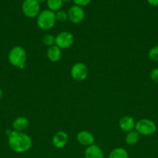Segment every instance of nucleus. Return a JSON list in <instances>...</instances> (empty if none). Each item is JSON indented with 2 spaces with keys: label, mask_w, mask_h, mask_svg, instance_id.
I'll use <instances>...</instances> for the list:
<instances>
[{
  "label": "nucleus",
  "mask_w": 158,
  "mask_h": 158,
  "mask_svg": "<svg viewBox=\"0 0 158 158\" xmlns=\"http://www.w3.org/2000/svg\"><path fill=\"white\" fill-rule=\"evenodd\" d=\"M108 158H129V154L122 148H116L110 152Z\"/></svg>",
  "instance_id": "16"
},
{
  "label": "nucleus",
  "mask_w": 158,
  "mask_h": 158,
  "mask_svg": "<svg viewBox=\"0 0 158 158\" xmlns=\"http://www.w3.org/2000/svg\"><path fill=\"white\" fill-rule=\"evenodd\" d=\"M56 21L55 13L49 9H45L40 12L37 16V24L42 30H48L54 27Z\"/></svg>",
  "instance_id": "3"
},
{
  "label": "nucleus",
  "mask_w": 158,
  "mask_h": 158,
  "mask_svg": "<svg viewBox=\"0 0 158 158\" xmlns=\"http://www.w3.org/2000/svg\"><path fill=\"white\" fill-rule=\"evenodd\" d=\"M85 158H105V157L100 147L92 144L85 149Z\"/></svg>",
  "instance_id": "12"
},
{
  "label": "nucleus",
  "mask_w": 158,
  "mask_h": 158,
  "mask_svg": "<svg viewBox=\"0 0 158 158\" xmlns=\"http://www.w3.org/2000/svg\"><path fill=\"white\" fill-rule=\"evenodd\" d=\"M139 134L136 131H132L130 132L127 133L125 136V143L128 145H135L138 143L139 140Z\"/></svg>",
  "instance_id": "15"
},
{
  "label": "nucleus",
  "mask_w": 158,
  "mask_h": 158,
  "mask_svg": "<svg viewBox=\"0 0 158 158\" xmlns=\"http://www.w3.org/2000/svg\"><path fill=\"white\" fill-rule=\"evenodd\" d=\"M147 2L153 6H158V0H147Z\"/></svg>",
  "instance_id": "23"
},
{
  "label": "nucleus",
  "mask_w": 158,
  "mask_h": 158,
  "mask_svg": "<svg viewBox=\"0 0 158 158\" xmlns=\"http://www.w3.org/2000/svg\"><path fill=\"white\" fill-rule=\"evenodd\" d=\"M135 129L139 135L151 136L156 131V125L150 119H141L136 123Z\"/></svg>",
  "instance_id": "4"
},
{
  "label": "nucleus",
  "mask_w": 158,
  "mask_h": 158,
  "mask_svg": "<svg viewBox=\"0 0 158 158\" xmlns=\"http://www.w3.org/2000/svg\"><path fill=\"white\" fill-rule=\"evenodd\" d=\"M68 15L71 23L74 24H78L81 23L85 18V11L82 7L74 5L68 9Z\"/></svg>",
  "instance_id": "8"
},
{
  "label": "nucleus",
  "mask_w": 158,
  "mask_h": 158,
  "mask_svg": "<svg viewBox=\"0 0 158 158\" xmlns=\"http://www.w3.org/2000/svg\"><path fill=\"white\" fill-rule=\"evenodd\" d=\"M71 1H73V0H62L63 2H71Z\"/></svg>",
  "instance_id": "25"
},
{
  "label": "nucleus",
  "mask_w": 158,
  "mask_h": 158,
  "mask_svg": "<svg viewBox=\"0 0 158 158\" xmlns=\"http://www.w3.org/2000/svg\"><path fill=\"white\" fill-rule=\"evenodd\" d=\"M55 40L56 36H54V35H52V34H46L43 38V43L45 46L50 47V46H54Z\"/></svg>",
  "instance_id": "18"
},
{
  "label": "nucleus",
  "mask_w": 158,
  "mask_h": 158,
  "mask_svg": "<svg viewBox=\"0 0 158 158\" xmlns=\"http://www.w3.org/2000/svg\"><path fill=\"white\" fill-rule=\"evenodd\" d=\"M150 77L153 82L158 83V68H155L150 72Z\"/></svg>",
  "instance_id": "21"
},
{
  "label": "nucleus",
  "mask_w": 158,
  "mask_h": 158,
  "mask_svg": "<svg viewBox=\"0 0 158 158\" xmlns=\"http://www.w3.org/2000/svg\"><path fill=\"white\" fill-rule=\"evenodd\" d=\"M8 144L14 152L21 154L30 149L33 141L31 137L26 133L12 131L8 134Z\"/></svg>",
  "instance_id": "1"
},
{
  "label": "nucleus",
  "mask_w": 158,
  "mask_h": 158,
  "mask_svg": "<svg viewBox=\"0 0 158 158\" xmlns=\"http://www.w3.org/2000/svg\"><path fill=\"white\" fill-rule=\"evenodd\" d=\"M2 96H3V92H2V90L1 88H0V100L2 98Z\"/></svg>",
  "instance_id": "24"
},
{
  "label": "nucleus",
  "mask_w": 158,
  "mask_h": 158,
  "mask_svg": "<svg viewBox=\"0 0 158 158\" xmlns=\"http://www.w3.org/2000/svg\"><path fill=\"white\" fill-rule=\"evenodd\" d=\"M26 52L24 48L20 46H15L11 49L8 55V60L12 66L19 69H24L26 66Z\"/></svg>",
  "instance_id": "2"
},
{
  "label": "nucleus",
  "mask_w": 158,
  "mask_h": 158,
  "mask_svg": "<svg viewBox=\"0 0 158 158\" xmlns=\"http://www.w3.org/2000/svg\"><path fill=\"white\" fill-rule=\"evenodd\" d=\"M29 125V120L26 117H19L14 120L13 123H12V128H13V131H15L23 132L27 129Z\"/></svg>",
  "instance_id": "13"
},
{
  "label": "nucleus",
  "mask_w": 158,
  "mask_h": 158,
  "mask_svg": "<svg viewBox=\"0 0 158 158\" xmlns=\"http://www.w3.org/2000/svg\"><path fill=\"white\" fill-rule=\"evenodd\" d=\"M76 6H79L81 7L86 6L91 2V0H73Z\"/></svg>",
  "instance_id": "22"
},
{
  "label": "nucleus",
  "mask_w": 158,
  "mask_h": 158,
  "mask_svg": "<svg viewBox=\"0 0 158 158\" xmlns=\"http://www.w3.org/2000/svg\"><path fill=\"white\" fill-rule=\"evenodd\" d=\"M77 140L81 145L88 147L94 144V137L91 133L86 131H82L77 134Z\"/></svg>",
  "instance_id": "11"
},
{
  "label": "nucleus",
  "mask_w": 158,
  "mask_h": 158,
  "mask_svg": "<svg viewBox=\"0 0 158 158\" xmlns=\"http://www.w3.org/2000/svg\"><path fill=\"white\" fill-rule=\"evenodd\" d=\"M68 141V135L64 131H58L54 135L52 138V143L57 149L64 148Z\"/></svg>",
  "instance_id": "9"
},
{
  "label": "nucleus",
  "mask_w": 158,
  "mask_h": 158,
  "mask_svg": "<svg viewBox=\"0 0 158 158\" xmlns=\"http://www.w3.org/2000/svg\"><path fill=\"white\" fill-rule=\"evenodd\" d=\"M73 43H74V35L71 32L64 31L57 34L56 36L55 45L60 49H68L72 46Z\"/></svg>",
  "instance_id": "7"
},
{
  "label": "nucleus",
  "mask_w": 158,
  "mask_h": 158,
  "mask_svg": "<svg viewBox=\"0 0 158 158\" xmlns=\"http://www.w3.org/2000/svg\"><path fill=\"white\" fill-rule=\"evenodd\" d=\"M88 69L83 63H77L71 69V76L73 80L77 82L84 81L88 77Z\"/></svg>",
  "instance_id": "6"
},
{
  "label": "nucleus",
  "mask_w": 158,
  "mask_h": 158,
  "mask_svg": "<svg viewBox=\"0 0 158 158\" xmlns=\"http://www.w3.org/2000/svg\"><path fill=\"white\" fill-rule=\"evenodd\" d=\"M56 19L59 22H65L68 19V12L64 10H59L55 13Z\"/></svg>",
  "instance_id": "20"
},
{
  "label": "nucleus",
  "mask_w": 158,
  "mask_h": 158,
  "mask_svg": "<svg viewBox=\"0 0 158 158\" xmlns=\"http://www.w3.org/2000/svg\"><path fill=\"white\" fill-rule=\"evenodd\" d=\"M61 49L57 46L56 45L54 46H50L48 49L47 52H46V56H47V58L50 61L53 62V63H56V62H58L59 60L61 58Z\"/></svg>",
  "instance_id": "14"
},
{
  "label": "nucleus",
  "mask_w": 158,
  "mask_h": 158,
  "mask_svg": "<svg viewBox=\"0 0 158 158\" xmlns=\"http://www.w3.org/2000/svg\"><path fill=\"white\" fill-rule=\"evenodd\" d=\"M22 10L28 18H35L40 12V2L37 0H24L22 4Z\"/></svg>",
  "instance_id": "5"
},
{
  "label": "nucleus",
  "mask_w": 158,
  "mask_h": 158,
  "mask_svg": "<svg viewBox=\"0 0 158 158\" xmlns=\"http://www.w3.org/2000/svg\"><path fill=\"white\" fill-rule=\"evenodd\" d=\"M37 1H38L39 2H44L47 1V0H37Z\"/></svg>",
  "instance_id": "26"
},
{
  "label": "nucleus",
  "mask_w": 158,
  "mask_h": 158,
  "mask_svg": "<svg viewBox=\"0 0 158 158\" xmlns=\"http://www.w3.org/2000/svg\"><path fill=\"white\" fill-rule=\"evenodd\" d=\"M63 2L62 0H47L46 5L49 10L52 12H58L63 6Z\"/></svg>",
  "instance_id": "17"
},
{
  "label": "nucleus",
  "mask_w": 158,
  "mask_h": 158,
  "mask_svg": "<svg viewBox=\"0 0 158 158\" xmlns=\"http://www.w3.org/2000/svg\"><path fill=\"white\" fill-rule=\"evenodd\" d=\"M119 125L122 131L128 133L135 129L136 122H135L133 117H130V116H123L119 120Z\"/></svg>",
  "instance_id": "10"
},
{
  "label": "nucleus",
  "mask_w": 158,
  "mask_h": 158,
  "mask_svg": "<svg viewBox=\"0 0 158 158\" xmlns=\"http://www.w3.org/2000/svg\"><path fill=\"white\" fill-rule=\"evenodd\" d=\"M148 57L153 62H158V46H155L150 49Z\"/></svg>",
  "instance_id": "19"
}]
</instances>
